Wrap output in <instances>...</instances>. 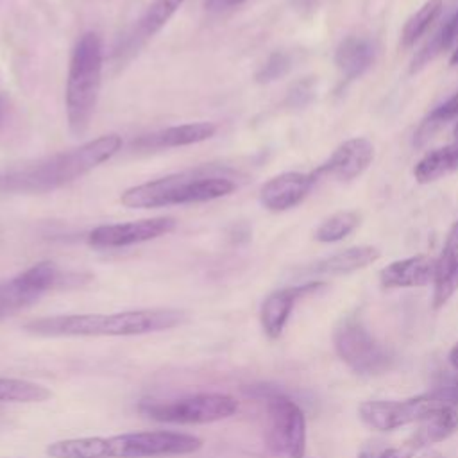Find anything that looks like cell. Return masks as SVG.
I'll return each instance as SVG.
<instances>
[{
	"instance_id": "20",
	"label": "cell",
	"mask_w": 458,
	"mask_h": 458,
	"mask_svg": "<svg viewBox=\"0 0 458 458\" xmlns=\"http://www.w3.org/2000/svg\"><path fill=\"white\" fill-rule=\"evenodd\" d=\"M458 290V233L453 229L437 258L433 279V308H442Z\"/></svg>"
},
{
	"instance_id": "17",
	"label": "cell",
	"mask_w": 458,
	"mask_h": 458,
	"mask_svg": "<svg viewBox=\"0 0 458 458\" xmlns=\"http://www.w3.org/2000/svg\"><path fill=\"white\" fill-rule=\"evenodd\" d=\"M437 258L417 254L388 263L379 272V281L385 288H419L433 283Z\"/></svg>"
},
{
	"instance_id": "28",
	"label": "cell",
	"mask_w": 458,
	"mask_h": 458,
	"mask_svg": "<svg viewBox=\"0 0 458 458\" xmlns=\"http://www.w3.org/2000/svg\"><path fill=\"white\" fill-rule=\"evenodd\" d=\"M454 116H458V91H456L451 98H447L444 104H440L438 107H435V109L429 113V116L426 118L424 125L444 123V122H447V120H451V118H454Z\"/></svg>"
},
{
	"instance_id": "8",
	"label": "cell",
	"mask_w": 458,
	"mask_h": 458,
	"mask_svg": "<svg viewBox=\"0 0 458 458\" xmlns=\"http://www.w3.org/2000/svg\"><path fill=\"white\" fill-rule=\"evenodd\" d=\"M59 277L57 265L47 259L0 283V322L39 301L59 283Z\"/></svg>"
},
{
	"instance_id": "36",
	"label": "cell",
	"mask_w": 458,
	"mask_h": 458,
	"mask_svg": "<svg viewBox=\"0 0 458 458\" xmlns=\"http://www.w3.org/2000/svg\"><path fill=\"white\" fill-rule=\"evenodd\" d=\"M358 458H370V456H369V454H367V453H361V454H360V456H358Z\"/></svg>"
},
{
	"instance_id": "1",
	"label": "cell",
	"mask_w": 458,
	"mask_h": 458,
	"mask_svg": "<svg viewBox=\"0 0 458 458\" xmlns=\"http://www.w3.org/2000/svg\"><path fill=\"white\" fill-rule=\"evenodd\" d=\"M122 148V136L111 132L75 148L57 152L32 165L0 175V190L13 193H47L66 186L111 159Z\"/></svg>"
},
{
	"instance_id": "25",
	"label": "cell",
	"mask_w": 458,
	"mask_h": 458,
	"mask_svg": "<svg viewBox=\"0 0 458 458\" xmlns=\"http://www.w3.org/2000/svg\"><path fill=\"white\" fill-rule=\"evenodd\" d=\"M360 215L356 211H338L327 216L315 231V240L322 243L340 242L349 236L360 225Z\"/></svg>"
},
{
	"instance_id": "29",
	"label": "cell",
	"mask_w": 458,
	"mask_h": 458,
	"mask_svg": "<svg viewBox=\"0 0 458 458\" xmlns=\"http://www.w3.org/2000/svg\"><path fill=\"white\" fill-rule=\"evenodd\" d=\"M313 97V88H311V81H302L299 84H295L288 95V102L290 106L301 107L304 104H308Z\"/></svg>"
},
{
	"instance_id": "21",
	"label": "cell",
	"mask_w": 458,
	"mask_h": 458,
	"mask_svg": "<svg viewBox=\"0 0 458 458\" xmlns=\"http://www.w3.org/2000/svg\"><path fill=\"white\" fill-rule=\"evenodd\" d=\"M379 256L381 252L374 245H356L317 261L310 270L315 274H329V276L351 274L372 265L374 261L379 259Z\"/></svg>"
},
{
	"instance_id": "15",
	"label": "cell",
	"mask_w": 458,
	"mask_h": 458,
	"mask_svg": "<svg viewBox=\"0 0 458 458\" xmlns=\"http://www.w3.org/2000/svg\"><path fill=\"white\" fill-rule=\"evenodd\" d=\"M184 4V0H152L141 16L134 21L131 30L122 38L120 47L116 48V55L127 59L134 55L148 39H152L177 13V9Z\"/></svg>"
},
{
	"instance_id": "22",
	"label": "cell",
	"mask_w": 458,
	"mask_h": 458,
	"mask_svg": "<svg viewBox=\"0 0 458 458\" xmlns=\"http://www.w3.org/2000/svg\"><path fill=\"white\" fill-rule=\"evenodd\" d=\"M458 166V143L451 141L424 154L413 166V177L419 184H429L442 179Z\"/></svg>"
},
{
	"instance_id": "33",
	"label": "cell",
	"mask_w": 458,
	"mask_h": 458,
	"mask_svg": "<svg viewBox=\"0 0 458 458\" xmlns=\"http://www.w3.org/2000/svg\"><path fill=\"white\" fill-rule=\"evenodd\" d=\"M9 109H11V100L9 95L5 91H0V131L4 129L7 116H9Z\"/></svg>"
},
{
	"instance_id": "16",
	"label": "cell",
	"mask_w": 458,
	"mask_h": 458,
	"mask_svg": "<svg viewBox=\"0 0 458 458\" xmlns=\"http://www.w3.org/2000/svg\"><path fill=\"white\" fill-rule=\"evenodd\" d=\"M216 125L213 122H191L181 125H170L166 129L141 134L132 140L131 147L134 150H161V148H175L195 145L206 141L216 134Z\"/></svg>"
},
{
	"instance_id": "37",
	"label": "cell",
	"mask_w": 458,
	"mask_h": 458,
	"mask_svg": "<svg viewBox=\"0 0 458 458\" xmlns=\"http://www.w3.org/2000/svg\"><path fill=\"white\" fill-rule=\"evenodd\" d=\"M453 229H454V231H456V233H458V222H456V224H454V227H453Z\"/></svg>"
},
{
	"instance_id": "34",
	"label": "cell",
	"mask_w": 458,
	"mask_h": 458,
	"mask_svg": "<svg viewBox=\"0 0 458 458\" xmlns=\"http://www.w3.org/2000/svg\"><path fill=\"white\" fill-rule=\"evenodd\" d=\"M449 363H451L453 370L458 372V344H454L453 349L449 351Z\"/></svg>"
},
{
	"instance_id": "13",
	"label": "cell",
	"mask_w": 458,
	"mask_h": 458,
	"mask_svg": "<svg viewBox=\"0 0 458 458\" xmlns=\"http://www.w3.org/2000/svg\"><path fill=\"white\" fill-rule=\"evenodd\" d=\"M317 181L315 172L277 174L259 188V202L265 209L274 213L288 211L308 197Z\"/></svg>"
},
{
	"instance_id": "5",
	"label": "cell",
	"mask_w": 458,
	"mask_h": 458,
	"mask_svg": "<svg viewBox=\"0 0 458 458\" xmlns=\"http://www.w3.org/2000/svg\"><path fill=\"white\" fill-rule=\"evenodd\" d=\"M104 41L98 32L88 30L73 45L64 89L66 122L73 136H82L95 114L102 86Z\"/></svg>"
},
{
	"instance_id": "2",
	"label": "cell",
	"mask_w": 458,
	"mask_h": 458,
	"mask_svg": "<svg viewBox=\"0 0 458 458\" xmlns=\"http://www.w3.org/2000/svg\"><path fill=\"white\" fill-rule=\"evenodd\" d=\"M184 318L186 313L177 308L52 315L27 322L25 331L38 336H138L172 329Z\"/></svg>"
},
{
	"instance_id": "11",
	"label": "cell",
	"mask_w": 458,
	"mask_h": 458,
	"mask_svg": "<svg viewBox=\"0 0 458 458\" xmlns=\"http://www.w3.org/2000/svg\"><path fill=\"white\" fill-rule=\"evenodd\" d=\"M177 227L174 216H154L120 224H104L88 233V243L95 249H120L156 240Z\"/></svg>"
},
{
	"instance_id": "19",
	"label": "cell",
	"mask_w": 458,
	"mask_h": 458,
	"mask_svg": "<svg viewBox=\"0 0 458 458\" xmlns=\"http://www.w3.org/2000/svg\"><path fill=\"white\" fill-rule=\"evenodd\" d=\"M376 43L365 36H347L335 52V64L342 77L351 82L361 77L376 59Z\"/></svg>"
},
{
	"instance_id": "26",
	"label": "cell",
	"mask_w": 458,
	"mask_h": 458,
	"mask_svg": "<svg viewBox=\"0 0 458 458\" xmlns=\"http://www.w3.org/2000/svg\"><path fill=\"white\" fill-rule=\"evenodd\" d=\"M292 68V55L283 50H276L268 55V59L261 64V68L256 73V81L261 84L274 82L281 79L288 70Z\"/></svg>"
},
{
	"instance_id": "14",
	"label": "cell",
	"mask_w": 458,
	"mask_h": 458,
	"mask_svg": "<svg viewBox=\"0 0 458 458\" xmlns=\"http://www.w3.org/2000/svg\"><path fill=\"white\" fill-rule=\"evenodd\" d=\"M324 286H326V283H322V281H310L304 284L284 286V288H279V290H274L272 293H268L259 310V322H261L265 335L272 340L279 338L284 331V326L290 318V313H292L295 302L310 293L318 292Z\"/></svg>"
},
{
	"instance_id": "3",
	"label": "cell",
	"mask_w": 458,
	"mask_h": 458,
	"mask_svg": "<svg viewBox=\"0 0 458 458\" xmlns=\"http://www.w3.org/2000/svg\"><path fill=\"white\" fill-rule=\"evenodd\" d=\"M202 438L191 433L148 429L111 437H79L47 445L50 458H161L197 453Z\"/></svg>"
},
{
	"instance_id": "23",
	"label": "cell",
	"mask_w": 458,
	"mask_h": 458,
	"mask_svg": "<svg viewBox=\"0 0 458 458\" xmlns=\"http://www.w3.org/2000/svg\"><path fill=\"white\" fill-rule=\"evenodd\" d=\"M52 392L36 381L0 376V403H43Z\"/></svg>"
},
{
	"instance_id": "12",
	"label": "cell",
	"mask_w": 458,
	"mask_h": 458,
	"mask_svg": "<svg viewBox=\"0 0 458 458\" xmlns=\"http://www.w3.org/2000/svg\"><path fill=\"white\" fill-rule=\"evenodd\" d=\"M374 159V145L367 138H351L340 143L333 154L313 172L317 177H333L349 182L360 177Z\"/></svg>"
},
{
	"instance_id": "6",
	"label": "cell",
	"mask_w": 458,
	"mask_h": 458,
	"mask_svg": "<svg viewBox=\"0 0 458 458\" xmlns=\"http://www.w3.org/2000/svg\"><path fill=\"white\" fill-rule=\"evenodd\" d=\"M138 410L147 419L166 424H209L233 417L238 401L218 392H202L175 399H143Z\"/></svg>"
},
{
	"instance_id": "7",
	"label": "cell",
	"mask_w": 458,
	"mask_h": 458,
	"mask_svg": "<svg viewBox=\"0 0 458 458\" xmlns=\"http://www.w3.org/2000/svg\"><path fill=\"white\" fill-rule=\"evenodd\" d=\"M333 345L338 358L356 374L377 376L386 372L394 356L356 315H345L333 331Z\"/></svg>"
},
{
	"instance_id": "10",
	"label": "cell",
	"mask_w": 458,
	"mask_h": 458,
	"mask_svg": "<svg viewBox=\"0 0 458 458\" xmlns=\"http://www.w3.org/2000/svg\"><path fill=\"white\" fill-rule=\"evenodd\" d=\"M442 406L431 392L399 401H365L360 404V419L377 431H394L397 428L422 420L431 410Z\"/></svg>"
},
{
	"instance_id": "27",
	"label": "cell",
	"mask_w": 458,
	"mask_h": 458,
	"mask_svg": "<svg viewBox=\"0 0 458 458\" xmlns=\"http://www.w3.org/2000/svg\"><path fill=\"white\" fill-rule=\"evenodd\" d=\"M440 404L458 408V372H442L437 376L431 390Z\"/></svg>"
},
{
	"instance_id": "30",
	"label": "cell",
	"mask_w": 458,
	"mask_h": 458,
	"mask_svg": "<svg viewBox=\"0 0 458 458\" xmlns=\"http://www.w3.org/2000/svg\"><path fill=\"white\" fill-rule=\"evenodd\" d=\"M440 34H442V39H444L445 48L458 38V9H456V13L442 25Z\"/></svg>"
},
{
	"instance_id": "24",
	"label": "cell",
	"mask_w": 458,
	"mask_h": 458,
	"mask_svg": "<svg viewBox=\"0 0 458 458\" xmlns=\"http://www.w3.org/2000/svg\"><path fill=\"white\" fill-rule=\"evenodd\" d=\"M444 2L442 0H426L404 23L401 30V47L410 48L415 45V41L424 36V32L431 27V23L438 18L442 13Z\"/></svg>"
},
{
	"instance_id": "18",
	"label": "cell",
	"mask_w": 458,
	"mask_h": 458,
	"mask_svg": "<svg viewBox=\"0 0 458 458\" xmlns=\"http://www.w3.org/2000/svg\"><path fill=\"white\" fill-rule=\"evenodd\" d=\"M417 424H419L417 429L411 433V437L406 442V445L413 451L444 442L453 433H456L458 431V408L447 406V404L437 406Z\"/></svg>"
},
{
	"instance_id": "32",
	"label": "cell",
	"mask_w": 458,
	"mask_h": 458,
	"mask_svg": "<svg viewBox=\"0 0 458 458\" xmlns=\"http://www.w3.org/2000/svg\"><path fill=\"white\" fill-rule=\"evenodd\" d=\"M377 458H413V449H410L406 444L403 447H390L385 449Z\"/></svg>"
},
{
	"instance_id": "4",
	"label": "cell",
	"mask_w": 458,
	"mask_h": 458,
	"mask_svg": "<svg viewBox=\"0 0 458 458\" xmlns=\"http://www.w3.org/2000/svg\"><path fill=\"white\" fill-rule=\"evenodd\" d=\"M236 186L233 172L216 166H199L131 186L122 191L120 202L132 209L200 204L227 197Z\"/></svg>"
},
{
	"instance_id": "9",
	"label": "cell",
	"mask_w": 458,
	"mask_h": 458,
	"mask_svg": "<svg viewBox=\"0 0 458 458\" xmlns=\"http://www.w3.org/2000/svg\"><path fill=\"white\" fill-rule=\"evenodd\" d=\"M268 444L286 458H304L306 453V417L301 406L286 395L267 397Z\"/></svg>"
},
{
	"instance_id": "31",
	"label": "cell",
	"mask_w": 458,
	"mask_h": 458,
	"mask_svg": "<svg viewBox=\"0 0 458 458\" xmlns=\"http://www.w3.org/2000/svg\"><path fill=\"white\" fill-rule=\"evenodd\" d=\"M247 0H204L206 9L213 11V13H220V11H227L231 7H236L240 4H243Z\"/></svg>"
},
{
	"instance_id": "35",
	"label": "cell",
	"mask_w": 458,
	"mask_h": 458,
	"mask_svg": "<svg viewBox=\"0 0 458 458\" xmlns=\"http://www.w3.org/2000/svg\"><path fill=\"white\" fill-rule=\"evenodd\" d=\"M449 63H451V66H458V47H456V48H454V52L451 54Z\"/></svg>"
}]
</instances>
